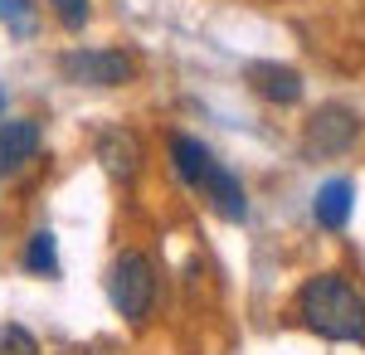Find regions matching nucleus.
I'll return each instance as SVG.
<instances>
[{"label":"nucleus","mask_w":365,"mask_h":355,"mask_svg":"<svg viewBox=\"0 0 365 355\" xmlns=\"http://www.w3.org/2000/svg\"><path fill=\"white\" fill-rule=\"evenodd\" d=\"M49 5H54V15H58V25H63V29H83L88 15H93L88 0H49Z\"/></svg>","instance_id":"nucleus-14"},{"label":"nucleus","mask_w":365,"mask_h":355,"mask_svg":"<svg viewBox=\"0 0 365 355\" xmlns=\"http://www.w3.org/2000/svg\"><path fill=\"white\" fill-rule=\"evenodd\" d=\"M0 25L10 29L15 39H34V29H39L34 0H0Z\"/></svg>","instance_id":"nucleus-11"},{"label":"nucleus","mask_w":365,"mask_h":355,"mask_svg":"<svg viewBox=\"0 0 365 355\" xmlns=\"http://www.w3.org/2000/svg\"><path fill=\"white\" fill-rule=\"evenodd\" d=\"M297 317L322 341H365V297L341 273L307 277L297 292Z\"/></svg>","instance_id":"nucleus-1"},{"label":"nucleus","mask_w":365,"mask_h":355,"mask_svg":"<svg viewBox=\"0 0 365 355\" xmlns=\"http://www.w3.org/2000/svg\"><path fill=\"white\" fill-rule=\"evenodd\" d=\"M108 297H113V307L127 317V321H146L151 307H156V263H151L146 253H137V248H127V253L113 263Z\"/></svg>","instance_id":"nucleus-2"},{"label":"nucleus","mask_w":365,"mask_h":355,"mask_svg":"<svg viewBox=\"0 0 365 355\" xmlns=\"http://www.w3.org/2000/svg\"><path fill=\"white\" fill-rule=\"evenodd\" d=\"M210 161H215V156H210V146H205V141H195V137H170V165H175V175H180L185 185H195Z\"/></svg>","instance_id":"nucleus-10"},{"label":"nucleus","mask_w":365,"mask_h":355,"mask_svg":"<svg viewBox=\"0 0 365 355\" xmlns=\"http://www.w3.org/2000/svg\"><path fill=\"white\" fill-rule=\"evenodd\" d=\"M39 122L34 117H15V122H5L0 127V175H15V170H25L34 156H39Z\"/></svg>","instance_id":"nucleus-8"},{"label":"nucleus","mask_w":365,"mask_h":355,"mask_svg":"<svg viewBox=\"0 0 365 355\" xmlns=\"http://www.w3.org/2000/svg\"><path fill=\"white\" fill-rule=\"evenodd\" d=\"M58 73L78 88H122L137 78V63L122 49H68L58 58Z\"/></svg>","instance_id":"nucleus-3"},{"label":"nucleus","mask_w":365,"mask_h":355,"mask_svg":"<svg viewBox=\"0 0 365 355\" xmlns=\"http://www.w3.org/2000/svg\"><path fill=\"white\" fill-rule=\"evenodd\" d=\"M195 190L220 210L225 219H249V200H244V185H239V175L229 170V165L210 161L205 165V175L195 180Z\"/></svg>","instance_id":"nucleus-7"},{"label":"nucleus","mask_w":365,"mask_h":355,"mask_svg":"<svg viewBox=\"0 0 365 355\" xmlns=\"http://www.w3.org/2000/svg\"><path fill=\"white\" fill-rule=\"evenodd\" d=\"M356 210V185L351 180H327L317 200H312V219L322 224V229H346V219Z\"/></svg>","instance_id":"nucleus-9"},{"label":"nucleus","mask_w":365,"mask_h":355,"mask_svg":"<svg viewBox=\"0 0 365 355\" xmlns=\"http://www.w3.org/2000/svg\"><path fill=\"white\" fill-rule=\"evenodd\" d=\"M93 156L103 161V170H108L113 180L132 185L137 170H141V141H137V132H127V127H108V132H98Z\"/></svg>","instance_id":"nucleus-5"},{"label":"nucleus","mask_w":365,"mask_h":355,"mask_svg":"<svg viewBox=\"0 0 365 355\" xmlns=\"http://www.w3.org/2000/svg\"><path fill=\"white\" fill-rule=\"evenodd\" d=\"M356 137H361V117H356V108L327 103V108L312 112L302 146H307V156H346V151L356 146Z\"/></svg>","instance_id":"nucleus-4"},{"label":"nucleus","mask_w":365,"mask_h":355,"mask_svg":"<svg viewBox=\"0 0 365 355\" xmlns=\"http://www.w3.org/2000/svg\"><path fill=\"white\" fill-rule=\"evenodd\" d=\"M244 78H249V88L263 98V103H278V108L302 103V73L287 68V63H249Z\"/></svg>","instance_id":"nucleus-6"},{"label":"nucleus","mask_w":365,"mask_h":355,"mask_svg":"<svg viewBox=\"0 0 365 355\" xmlns=\"http://www.w3.org/2000/svg\"><path fill=\"white\" fill-rule=\"evenodd\" d=\"M0 117H5V93H0Z\"/></svg>","instance_id":"nucleus-15"},{"label":"nucleus","mask_w":365,"mask_h":355,"mask_svg":"<svg viewBox=\"0 0 365 355\" xmlns=\"http://www.w3.org/2000/svg\"><path fill=\"white\" fill-rule=\"evenodd\" d=\"M0 355H39V346H34V336H29L25 326L5 321V326H0Z\"/></svg>","instance_id":"nucleus-13"},{"label":"nucleus","mask_w":365,"mask_h":355,"mask_svg":"<svg viewBox=\"0 0 365 355\" xmlns=\"http://www.w3.org/2000/svg\"><path fill=\"white\" fill-rule=\"evenodd\" d=\"M25 268H29V273H39V277H54V273H58V248H54V234H49V229L29 234Z\"/></svg>","instance_id":"nucleus-12"}]
</instances>
